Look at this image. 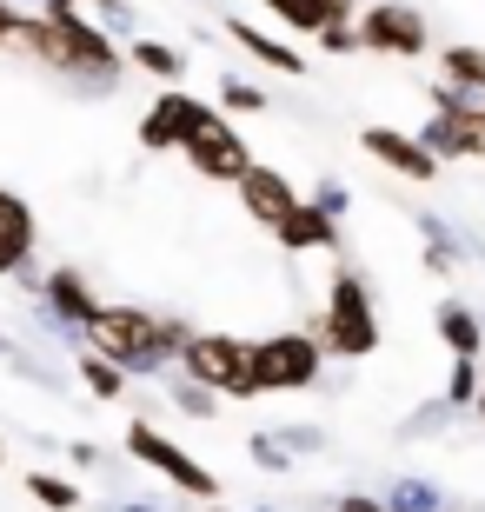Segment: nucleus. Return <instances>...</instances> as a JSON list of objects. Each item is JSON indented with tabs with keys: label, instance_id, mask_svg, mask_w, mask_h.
Wrapping results in <instances>:
<instances>
[{
	"label": "nucleus",
	"instance_id": "1",
	"mask_svg": "<svg viewBox=\"0 0 485 512\" xmlns=\"http://www.w3.org/2000/svg\"><path fill=\"white\" fill-rule=\"evenodd\" d=\"M87 346L107 353L120 373H167L180 360V346H187V326L140 313V306H100L94 326H87Z\"/></svg>",
	"mask_w": 485,
	"mask_h": 512
},
{
	"label": "nucleus",
	"instance_id": "2",
	"mask_svg": "<svg viewBox=\"0 0 485 512\" xmlns=\"http://www.w3.org/2000/svg\"><path fill=\"white\" fill-rule=\"evenodd\" d=\"M313 340L333 353V360H366L379 353V313L366 300V280L359 273H339L333 293H326V313L313 320Z\"/></svg>",
	"mask_w": 485,
	"mask_h": 512
},
{
	"label": "nucleus",
	"instance_id": "3",
	"mask_svg": "<svg viewBox=\"0 0 485 512\" xmlns=\"http://www.w3.org/2000/svg\"><path fill=\"white\" fill-rule=\"evenodd\" d=\"M180 366H187V380L213 386V393H226V399H260V386H253V340H233V333H187Z\"/></svg>",
	"mask_w": 485,
	"mask_h": 512
},
{
	"label": "nucleus",
	"instance_id": "4",
	"mask_svg": "<svg viewBox=\"0 0 485 512\" xmlns=\"http://www.w3.org/2000/svg\"><path fill=\"white\" fill-rule=\"evenodd\" d=\"M326 366V346L313 333H266L253 340V386L260 393H306Z\"/></svg>",
	"mask_w": 485,
	"mask_h": 512
},
{
	"label": "nucleus",
	"instance_id": "5",
	"mask_svg": "<svg viewBox=\"0 0 485 512\" xmlns=\"http://www.w3.org/2000/svg\"><path fill=\"white\" fill-rule=\"evenodd\" d=\"M127 453L140 459V466H153V473H167L173 486H180V493H193V499H213V493H220V479L206 473L193 453H180V446H173L153 419H133V426H127Z\"/></svg>",
	"mask_w": 485,
	"mask_h": 512
},
{
	"label": "nucleus",
	"instance_id": "6",
	"mask_svg": "<svg viewBox=\"0 0 485 512\" xmlns=\"http://www.w3.org/2000/svg\"><path fill=\"white\" fill-rule=\"evenodd\" d=\"M213 107H206L200 94H180V87H167V94L147 107V120H140V147L147 153H167V147H187L193 133H206L213 127Z\"/></svg>",
	"mask_w": 485,
	"mask_h": 512
},
{
	"label": "nucleus",
	"instance_id": "7",
	"mask_svg": "<svg viewBox=\"0 0 485 512\" xmlns=\"http://www.w3.org/2000/svg\"><path fill=\"white\" fill-rule=\"evenodd\" d=\"M54 20V40H60V74L74 67V74H100V80H113L120 74V47H113V34L107 27H94V20L80 14H47Z\"/></svg>",
	"mask_w": 485,
	"mask_h": 512
},
{
	"label": "nucleus",
	"instance_id": "8",
	"mask_svg": "<svg viewBox=\"0 0 485 512\" xmlns=\"http://www.w3.org/2000/svg\"><path fill=\"white\" fill-rule=\"evenodd\" d=\"M353 27H359V47L366 54H399V60H419L432 47V34H426V14H412V7H366V14H353Z\"/></svg>",
	"mask_w": 485,
	"mask_h": 512
},
{
	"label": "nucleus",
	"instance_id": "9",
	"mask_svg": "<svg viewBox=\"0 0 485 512\" xmlns=\"http://www.w3.org/2000/svg\"><path fill=\"white\" fill-rule=\"evenodd\" d=\"M180 153L193 160V173H200V180H226V187H240V180H246V167H253L246 140H240L233 127H226V120H213L206 133H193V140H187Z\"/></svg>",
	"mask_w": 485,
	"mask_h": 512
},
{
	"label": "nucleus",
	"instance_id": "10",
	"mask_svg": "<svg viewBox=\"0 0 485 512\" xmlns=\"http://www.w3.org/2000/svg\"><path fill=\"white\" fill-rule=\"evenodd\" d=\"M34 247H40V227H34V207L20 200V193L0 187V280H20L34 286Z\"/></svg>",
	"mask_w": 485,
	"mask_h": 512
},
{
	"label": "nucleus",
	"instance_id": "11",
	"mask_svg": "<svg viewBox=\"0 0 485 512\" xmlns=\"http://www.w3.org/2000/svg\"><path fill=\"white\" fill-rule=\"evenodd\" d=\"M359 147L373 153L386 173H399V180H432L439 173V153L419 140V133H399V127H366L359 133Z\"/></svg>",
	"mask_w": 485,
	"mask_h": 512
},
{
	"label": "nucleus",
	"instance_id": "12",
	"mask_svg": "<svg viewBox=\"0 0 485 512\" xmlns=\"http://www.w3.org/2000/svg\"><path fill=\"white\" fill-rule=\"evenodd\" d=\"M40 300H47V313H54L60 333H87V326H94V313H100L94 286L80 280L74 266H54V273L40 280Z\"/></svg>",
	"mask_w": 485,
	"mask_h": 512
},
{
	"label": "nucleus",
	"instance_id": "13",
	"mask_svg": "<svg viewBox=\"0 0 485 512\" xmlns=\"http://www.w3.org/2000/svg\"><path fill=\"white\" fill-rule=\"evenodd\" d=\"M240 207L253 213L260 227H280L286 213L299 207V193H293V180H286V173H273V167H260V160H253V167H246V180H240Z\"/></svg>",
	"mask_w": 485,
	"mask_h": 512
},
{
	"label": "nucleus",
	"instance_id": "14",
	"mask_svg": "<svg viewBox=\"0 0 485 512\" xmlns=\"http://www.w3.org/2000/svg\"><path fill=\"white\" fill-rule=\"evenodd\" d=\"M273 240H280L286 253H333L339 247V220L326 207H313V200H299L280 227H273Z\"/></svg>",
	"mask_w": 485,
	"mask_h": 512
},
{
	"label": "nucleus",
	"instance_id": "15",
	"mask_svg": "<svg viewBox=\"0 0 485 512\" xmlns=\"http://www.w3.org/2000/svg\"><path fill=\"white\" fill-rule=\"evenodd\" d=\"M273 20H286L293 34H319V27H333V20H353L359 0H260Z\"/></svg>",
	"mask_w": 485,
	"mask_h": 512
},
{
	"label": "nucleus",
	"instance_id": "16",
	"mask_svg": "<svg viewBox=\"0 0 485 512\" xmlns=\"http://www.w3.org/2000/svg\"><path fill=\"white\" fill-rule=\"evenodd\" d=\"M439 340L452 346V360H479V353H485L479 313H472L466 300H446V306H439Z\"/></svg>",
	"mask_w": 485,
	"mask_h": 512
},
{
	"label": "nucleus",
	"instance_id": "17",
	"mask_svg": "<svg viewBox=\"0 0 485 512\" xmlns=\"http://www.w3.org/2000/svg\"><path fill=\"white\" fill-rule=\"evenodd\" d=\"M226 34L240 40L246 54L260 60V67H273V74H306V60L293 54V47H280V40L273 34H260V27H253V20H226Z\"/></svg>",
	"mask_w": 485,
	"mask_h": 512
},
{
	"label": "nucleus",
	"instance_id": "18",
	"mask_svg": "<svg viewBox=\"0 0 485 512\" xmlns=\"http://www.w3.org/2000/svg\"><path fill=\"white\" fill-rule=\"evenodd\" d=\"M419 140H426V147L439 153V160H479V147H472V133L459 127L452 114H439V107H432V120L419 127Z\"/></svg>",
	"mask_w": 485,
	"mask_h": 512
},
{
	"label": "nucleus",
	"instance_id": "19",
	"mask_svg": "<svg viewBox=\"0 0 485 512\" xmlns=\"http://www.w3.org/2000/svg\"><path fill=\"white\" fill-rule=\"evenodd\" d=\"M127 60L140 67V74L167 80V87L187 74V54H180V47H167V40H127Z\"/></svg>",
	"mask_w": 485,
	"mask_h": 512
},
{
	"label": "nucleus",
	"instance_id": "20",
	"mask_svg": "<svg viewBox=\"0 0 485 512\" xmlns=\"http://www.w3.org/2000/svg\"><path fill=\"white\" fill-rule=\"evenodd\" d=\"M439 74H446V87H459V94H485V47H446V54H439Z\"/></svg>",
	"mask_w": 485,
	"mask_h": 512
},
{
	"label": "nucleus",
	"instance_id": "21",
	"mask_svg": "<svg viewBox=\"0 0 485 512\" xmlns=\"http://www.w3.org/2000/svg\"><path fill=\"white\" fill-rule=\"evenodd\" d=\"M80 380L94 386V399H120L127 393V373H120L107 353H94V346H80Z\"/></svg>",
	"mask_w": 485,
	"mask_h": 512
},
{
	"label": "nucleus",
	"instance_id": "22",
	"mask_svg": "<svg viewBox=\"0 0 485 512\" xmlns=\"http://www.w3.org/2000/svg\"><path fill=\"white\" fill-rule=\"evenodd\" d=\"M386 506L392 512H446V493H439L432 479H399V486L386 493Z\"/></svg>",
	"mask_w": 485,
	"mask_h": 512
},
{
	"label": "nucleus",
	"instance_id": "23",
	"mask_svg": "<svg viewBox=\"0 0 485 512\" xmlns=\"http://www.w3.org/2000/svg\"><path fill=\"white\" fill-rule=\"evenodd\" d=\"M27 493H34V506H47V512H74L80 506V486L60 479V473H27Z\"/></svg>",
	"mask_w": 485,
	"mask_h": 512
},
{
	"label": "nucleus",
	"instance_id": "24",
	"mask_svg": "<svg viewBox=\"0 0 485 512\" xmlns=\"http://www.w3.org/2000/svg\"><path fill=\"white\" fill-rule=\"evenodd\" d=\"M173 406H180V413H193V419H213V413H220V393H213V386H200V380H187V386H173Z\"/></svg>",
	"mask_w": 485,
	"mask_h": 512
},
{
	"label": "nucleus",
	"instance_id": "25",
	"mask_svg": "<svg viewBox=\"0 0 485 512\" xmlns=\"http://www.w3.org/2000/svg\"><path fill=\"white\" fill-rule=\"evenodd\" d=\"M479 399V360H452V380H446V406H472Z\"/></svg>",
	"mask_w": 485,
	"mask_h": 512
},
{
	"label": "nucleus",
	"instance_id": "26",
	"mask_svg": "<svg viewBox=\"0 0 485 512\" xmlns=\"http://www.w3.org/2000/svg\"><path fill=\"white\" fill-rule=\"evenodd\" d=\"M220 100L233 107V114H266V94H260V87H246V80H233V74L220 80Z\"/></svg>",
	"mask_w": 485,
	"mask_h": 512
},
{
	"label": "nucleus",
	"instance_id": "27",
	"mask_svg": "<svg viewBox=\"0 0 485 512\" xmlns=\"http://www.w3.org/2000/svg\"><path fill=\"white\" fill-rule=\"evenodd\" d=\"M319 47H326V54H359V27L353 20H333V27H319Z\"/></svg>",
	"mask_w": 485,
	"mask_h": 512
},
{
	"label": "nucleus",
	"instance_id": "28",
	"mask_svg": "<svg viewBox=\"0 0 485 512\" xmlns=\"http://www.w3.org/2000/svg\"><path fill=\"white\" fill-rule=\"evenodd\" d=\"M253 459L273 466V473H286V446H273V433H253Z\"/></svg>",
	"mask_w": 485,
	"mask_h": 512
},
{
	"label": "nucleus",
	"instance_id": "29",
	"mask_svg": "<svg viewBox=\"0 0 485 512\" xmlns=\"http://www.w3.org/2000/svg\"><path fill=\"white\" fill-rule=\"evenodd\" d=\"M313 207H326V213L339 220V213H346V187H339V180H326V187L313 193Z\"/></svg>",
	"mask_w": 485,
	"mask_h": 512
},
{
	"label": "nucleus",
	"instance_id": "30",
	"mask_svg": "<svg viewBox=\"0 0 485 512\" xmlns=\"http://www.w3.org/2000/svg\"><path fill=\"white\" fill-rule=\"evenodd\" d=\"M339 512H392L386 499H373V493H346L339 499Z\"/></svg>",
	"mask_w": 485,
	"mask_h": 512
},
{
	"label": "nucleus",
	"instance_id": "31",
	"mask_svg": "<svg viewBox=\"0 0 485 512\" xmlns=\"http://www.w3.org/2000/svg\"><path fill=\"white\" fill-rule=\"evenodd\" d=\"M87 7H100V20H107V27H127V0H87Z\"/></svg>",
	"mask_w": 485,
	"mask_h": 512
},
{
	"label": "nucleus",
	"instance_id": "32",
	"mask_svg": "<svg viewBox=\"0 0 485 512\" xmlns=\"http://www.w3.org/2000/svg\"><path fill=\"white\" fill-rule=\"evenodd\" d=\"M14 27H20V7H14V0H0V47L14 40Z\"/></svg>",
	"mask_w": 485,
	"mask_h": 512
},
{
	"label": "nucleus",
	"instance_id": "33",
	"mask_svg": "<svg viewBox=\"0 0 485 512\" xmlns=\"http://www.w3.org/2000/svg\"><path fill=\"white\" fill-rule=\"evenodd\" d=\"M472 406H479V419H485V393H479V399H472Z\"/></svg>",
	"mask_w": 485,
	"mask_h": 512
},
{
	"label": "nucleus",
	"instance_id": "34",
	"mask_svg": "<svg viewBox=\"0 0 485 512\" xmlns=\"http://www.w3.org/2000/svg\"><path fill=\"white\" fill-rule=\"evenodd\" d=\"M120 512H153V506H120Z\"/></svg>",
	"mask_w": 485,
	"mask_h": 512
},
{
	"label": "nucleus",
	"instance_id": "35",
	"mask_svg": "<svg viewBox=\"0 0 485 512\" xmlns=\"http://www.w3.org/2000/svg\"><path fill=\"white\" fill-rule=\"evenodd\" d=\"M34 7H47V0H34Z\"/></svg>",
	"mask_w": 485,
	"mask_h": 512
},
{
	"label": "nucleus",
	"instance_id": "36",
	"mask_svg": "<svg viewBox=\"0 0 485 512\" xmlns=\"http://www.w3.org/2000/svg\"><path fill=\"white\" fill-rule=\"evenodd\" d=\"M213 512H226V506H213Z\"/></svg>",
	"mask_w": 485,
	"mask_h": 512
}]
</instances>
